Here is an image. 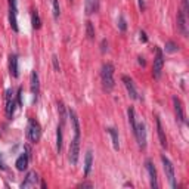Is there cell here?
<instances>
[{
    "mask_svg": "<svg viewBox=\"0 0 189 189\" xmlns=\"http://www.w3.org/2000/svg\"><path fill=\"white\" fill-rule=\"evenodd\" d=\"M173 105H174V114H176V120L180 124H185V109H183V104L177 96H173Z\"/></svg>",
    "mask_w": 189,
    "mask_h": 189,
    "instance_id": "obj_8",
    "label": "cell"
},
{
    "mask_svg": "<svg viewBox=\"0 0 189 189\" xmlns=\"http://www.w3.org/2000/svg\"><path fill=\"white\" fill-rule=\"evenodd\" d=\"M52 64H53L55 71H56V73H59V71H61V66H59V59H58L56 55H53V56H52Z\"/></svg>",
    "mask_w": 189,
    "mask_h": 189,
    "instance_id": "obj_30",
    "label": "cell"
},
{
    "mask_svg": "<svg viewBox=\"0 0 189 189\" xmlns=\"http://www.w3.org/2000/svg\"><path fill=\"white\" fill-rule=\"evenodd\" d=\"M138 62H139V64H140L142 66H145V65H146V61H145V58H142V56L138 58Z\"/></svg>",
    "mask_w": 189,
    "mask_h": 189,
    "instance_id": "obj_35",
    "label": "cell"
},
{
    "mask_svg": "<svg viewBox=\"0 0 189 189\" xmlns=\"http://www.w3.org/2000/svg\"><path fill=\"white\" fill-rule=\"evenodd\" d=\"M157 132H158V138H160V143L163 148L167 149V138H165V133H164V129H163V124H161V120L157 117Z\"/></svg>",
    "mask_w": 189,
    "mask_h": 189,
    "instance_id": "obj_19",
    "label": "cell"
},
{
    "mask_svg": "<svg viewBox=\"0 0 189 189\" xmlns=\"http://www.w3.org/2000/svg\"><path fill=\"white\" fill-rule=\"evenodd\" d=\"M127 115H129V123H130V127H132V132L134 133V130H136V124H138V121H136V115H134V109H133L132 107L127 109Z\"/></svg>",
    "mask_w": 189,
    "mask_h": 189,
    "instance_id": "obj_23",
    "label": "cell"
},
{
    "mask_svg": "<svg viewBox=\"0 0 189 189\" xmlns=\"http://www.w3.org/2000/svg\"><path fill=\"white\" fill-rule=\"evenodd\" d=\"M139 39H140V41H142V43H146V41H148L146 33H145L143 30H140V31H139Z\"/></svg>",
    "mask_w": 189,
    "mask_h": 189,
    "instance_id": "obj_32",
    "label": "cell"
},
{
    "mask_svg": "<svg viewBox=\"0 0 189 189\" xmlns=\"http://www.w3.org/2000/svg\"><path fill=\"white\" fill-rule=\"evenodd\" d=\"M59 114H61V126L64 127V124H65V120H66V112H65V107H64V104L62 102H59Z\"/></svg>",
    "mask_w": 189,
    "mask_h": 189,
    "instance_id": "obj_28",
    "label": "cell"
},
{
    "mask_svg": "<svg viewBox=\"0 0 189 189\" xmlns=\"http://www.w3.org/2000/svg\"><path fill=\"white\" fill-rule=\"evenodd\" d=\"M117 25H118V30L121 31V33H124L126 30H127V22H126V19H124L123 15H120L118 17V21H117Z\"/></svg>",
    "mask_w": 189,
    "mask_h": 189,
    "instance_id": "obj_29",
    "label": "cell"
},
{
    "mask_svg": "<svg viewBox=\"0 0 189 189\" xmlns=\"http://www.w3.org/2000/svg\"><path fill=\"white\" fill-rule=\"evenodd\" d=\"M134 138L138 140V145H139L140 149L146 148V126L143 121H139L136 124V130H134Z\"/></svg>",
    "mask_w": 189,
    "mask_h": 189,
    "instance_id": "obj_6",
    "label": "cell"
},
{
    "mask_svg": "<svg viewBox=\"0 0 189 189\" xmlns=\"http://www.w3.org/2000/svg\"><path fill=\"white\" fill-rule=\"evenodd\" d=\"M108 134L111 136V140H112V146H114L115 151H118L120 149V142H118V132L115 130L114 127H109V129H107Z\"/></svg>",
    "mask_w": 189,
    "mask_h": 189,
    "instance_id": "obj_21",
    "label": "cell"
},
{
    "mask_svg": "<svg viewBox=\"0 0 189 189\" xmlns=\"http://www.w3.org/2000/svg\"><path fill=\"white\" fill-rule=\"evenodd\" d=\"M78 157H80V138L74 136V139L70 143V149H68V160L71 165H75L78 163Z\"/></svg>",
    "mask_w": 189,
    "mask_h": 189,
    "instance_id": "obj_5",
    "label": "cell"
},
{
    "mask_svg": "<svg viewBox=\"0 0 189 189\" xmlns=\"http://www.w3.org/2000/svg\"><path fill=\"white\" fill-rule=\"evenodd\" d=\"M99 9V0H84V10L87 15L96 13Z\"/></svg>",
    "mask_w": 189,
    "mask_h": 189,
    "instance_id": "obj_18",
    "label": "cell"
},
{
    "mask_svg": "<svg viewBox=\"0 0 189 189\" xmlns=\"http://www.w3.org/2000/svg\"><path fill=\"white\" fill-rule=\"evenodd\" d=\"M78 188H93V183H90V182H83V183L78 185Z\"/></svg>",
    "mask_w": 189,
    "mask_h": 189,
    "instance_id": "obj_34",
    "label": "cell"
},
{
    "mask_svg": "<svg viewBox=\"0 0 189 189\" xmlns=\"http://www.w3.org/2000/svg\"><path fill=\"white\" fill-rule=\"evenodd\" d=\"M86 36L89 40H95V25L92 21L86 22Z\"/></svg>",
    "mask_w": 189,
    "mask_h": 189,
    "instance_id": "obj_25",
    "label": "cell"
},
{
    "mask_svg": "<svg viewBox=\"0 0 189 189\" xmlns=\"http://www.w3.org/2000/svg\"><path fill=\"white\" fill-rule=\"evenodd\" d=\"M15 112V100H13V90L8 89L6 90V115H8L9 120H12Z\"/></svg>",
    "mask_w": 189,
    "mask_h": 189,
    "instance_id": "obj_11",
    "label": "cell"
},
{
    "mask_svg": "<svg viewBox=\"0 0 189 189\" xmlns=\"http://www.w3.org/2000/svg\"><path fill=\"white\" fill-rule=\"evenodd\" d=\"M70 2H71V3H73V0H70Z\"/></svg>",
    "mask_w": 189,
    "mask_h": 189,
    "instance_id": "obj_38",
    "label": "cell"
},
{
    "mask_svg": "<svg viewBox=\"0 0 189 189\" xmlns=\"http://www.w3.org/2000/svg\"><path fill=\"white\" fill-rule=\"evenodd\" d=\"M177 30L180 31V34L183 37H188V18H186V13L183 10H179L177 12Z\"/></svg>",
    "mask_w": 189,
    "mask_h": 189,
    "instance_id": "obj_9",
    "label": "cell"
},
{
    "mask_svg": "<svg viewBox=\"0 0 189 189\" xmlns=\"http://www.w3.org/2000/svg\"><path fill=\"white\" fill-rule=\"evenodd\" d=\"M145 167H146L148 174H149V183H151V188L157 189L158 188V177H157V170H155V167H154V164H152V161H151V160H146Z\"/></svg>",
    "mask_w": 189,
    "mask_h": 189,
    "instance_id": "obj_10",
    "label": "cell"
},
{
    "mask_svg": "<svg viewBox=\"0 0 189 189\" xmlns=\"http://www.w3.org/2000/svg\"><path fill=\"white\" fill-rule=\"evenodd\" d=\"M30 84H31V93L34 95V100H37V96H39V93H40V81H39V74H37L36 71L31 73Z\"/></svg>",
    "mask_w": 189,
    "mask_h": 189,
    "instance_id": "obj_16",
    "label": "cell"
},
{
    "mask_svg": "<svg viewBox=\"0 0 189 189\" xmlns=\"http://www.w3.org/2000/svg\"><path fill=\"white\" fill-rule=\"evenodd\" d=\"M164 49H165V52H167V53H174V52H177V50H179V46H177L174 41L170 40V41H167V43H165Z\"/></svg>",
    "mask_w": 189,
    "mask_h": 189,
    "instance_id": "obj_26",
    "label": "cell"
},
{
    "mask_svg": "<svg viewBox=\"0 0 189 189\" xmlns=\"http://www.w3.org/2000/svg\"><path fill=\"white\" fill-rule=\"evenodd\" d=\"M18 105L22 107V87L18 89Z\"/></svg>",
    "mask_w": 189,
    "mask_h": 189,
    "instance_id": "obj_33",
    "label": "cell"
},
{
    "mask_svg": "<svg viewBox=\"0 0 189 189\" xmlns=\"http://www.w3.org/2000/svg\"><path fill=\"white\" fill-rule=\"evenodd\" d=\"M107 50H108V41H107V39H104V40L100 41V52L105 53Z\"/></svg>",
    "mask_w": 189,
    "mask_h": 189,
    "instance_id": "obj_31",
    "label": "cell"
},
{
    "mask_svg": "<svg viewBox=\"0 0 189 189\" xmlns=\"http://www.w3.org/2000/svg\"><path fill=\"white\" fill-rule=\"evenodd\" d=\"M100 80H102V86L107 92H111L114 89L115 83H114V65L112 64H104L102 71H100Z\"/></svg>",
    "mask_w": 189,
    "mask_h": 189,
    "instance_id": "obj_1",
    "label": "cell"
},
{
    "mask_svg": "<svg viewBox=\"0 0 189 189\" xmlns=\"http://www.w3.org/2000/svg\"><path fill=\"white\" fill-rule=\"evenodd\" d=\"M25 151H27V154H22V155L18 157L17 163H15V165H17V168L19 170V172H24V170H27L28 168V163H30V149L25 148Z\"/></svg>",
    "mask_w": 189,
    "mask_h": 189,
    "instance_id": "obj_15",
    "label": "cell"
},
{
    "mask_svg": "<svg viewBox=\"0 0 189 189\" xmlns=\"http://www.w3.org/2000/svg\"><path fill=\"white\" fill-rule=\"evenodd\" d=\"M92 165H93V152L89 149V151L86 152V157H84V176H86V177L90 174Z\"/></svg>",
    "mask_w": 189,
    "mask_h": 189,
    "instance_id": "obj_20",
    "label": "cell"
},
{
    "mask_svg": "<svg viewBox=\"0 0 189 189\" xmlns=\"http://www.w3.org/2000/svg\"><path fill=\"white\" fill-rule=\"evenodd\" d=\"M121 80H123L124 86H126V89H127L129 96H130L132 99H134V100L140 99L139 96H138V90H136V87H134V84H133L132 78H130V77H127V75H123V77H121Z\"/></svg>",
    "mask_w": 189,
    "mask_h": 189,
    "instance_id": "obj_12",
    "label": "cell"
},
{
    "mask_svg": "<svg viewBox=\"0 0 189 189\" xmlns=\"http://www.w3.org/2000/svg\"><path fill=\"white\" fill-rule=\"evenodd\" d=\"M138 2H139V8H140V10L143 12V10H145V2H143V0H138Z\"/></svg>",
    "mask_w": 189,
    "mask_h": 189,
    "instance_id": "obj_36",
    "label": "cell"
},
{
    "mask_svg": "<svg viewBox=\"0 0 189 189\" xmlns=\"http://www.w3.org/2000/svg\"><path fill=\"white\" fill-rule=\"evenodd\" d=\"M41 138V127L37 120L30 118L28 124H27V139L30 140L31 143H37Z\"/></svg>",
    "mask_w": 189,
    "mask_h": 189,
    "instance_id": "obj_2",
    "label": "cell"
},
{
    "mask_svg": "<svg viewBox=\"0 0 189 189\" xmlns=\"http://www.w3.org/2000/svg\"><path fill=\"white\" fill-rule=\"evenodd\" d=\"M37 183H39V174H37L36 172H30L28 174H27L25 180L21 183V188L22 189L34 188V186H37Z\"/></svg>",
    "mask_w": 189,
    "mask_h": 189,
    "instance_id": "obj_14",
    "label": "cell"
},
{
    "mask_svg": "<svg viewBox=\"0 0 189 189\" xmlns=\"http://www.w3.org/2000/svg\"><path fill=\"white\" fill-rule=\"evenodd\" d=\"M31 24H33L34 30H39L41 27V19L39 17V12L37 10H33V13H31Z\"/></svg>",
    "mask_w": 189,
    "mask_h": 189,
    "instance_id": "obj_24",
    "label": "cell"
},
{
    "mask_svg": "<svg viewBox=\"0 0 189 189\" xmlns=\"http://www.w3.org/2000/svg\"><path fill=\"white\" fill-rule=\"evenodd\" d=\"M18 2L17 0H9V22L12 30L18 33L19 28H18Z\"/></svg>",
    "mask_w": 189,
    "mask_h": 189,
    "instance_id": "obj_7",
    "label": "cell"
},
{
    "mask_svg": "<svg viewBox=\"0 0 189 189\" xmlns=\"http://www.w3.org/2000/svg\"><path fill=\"white\" fill-rule=\"evenodd\" d=\"M161 161H163V167H164V173H165V177L170 183V186L173 189L177 188V183H176V173H174V165L173 163L167 158L165 155H161Z\"/></svg>",
    "mask_w": 189,
    "mask_h": 189,
    "instance_id": "obj_3",
    "label": "cell"
},
{
    "mask_svg": "<svg viewBox=\"0 0 189 189\" xmlns=\"http://www.w3.org/2000/svg\"><path fill=\"white\" fill-rule=\"evenodd\" d=\"M0 168H2V170H5V168H6L5 161H3V157H2V155H0Z\"/></svg>",
    "mask_w": 189,
    "mask_h": 189,
    "instance_id": "obj_37",
    "label": "cell"
},
{
    "mask_svg": "<svg viewBox=\"0 0 189 189\" xmlns=\"http://www.w3.org/2000/svg\"><path fill=\"white\" fill-rule=\"evenodd\" d=\"M9 73L13 78H17L19 75V70H18V55L17 53H12L9 56Z\"/></svg>",
    "mask_w": 189,
    "mask_h": 189,
    "instance_id": "obj_17",
    "label": "cell"
},
{
    "mask_svg": "<svg viewBox=\"0 0 189 189\" xmlns=\"http://www.w3.org/2000/svg\"><path fill=\"white\" fill-rule=\"evenodd\" d=\"M68 118L71 121V127H73L74 136L75 138H80V121H78V117H77L74 109H68Z\"/></svg>",
    "mask_w": 189,
    "mask_h": 189,
    "instance_id": "obj_13",
    "label": "cell"
},
{
    "mask_svg": "<svg viewBox=\"0 0 189 189\" xmlns=\"http://www.w3.org/2000/svg\"><path fill=\"white\" fill-rule=\"evenodd\" d=\"M52 10H53V18H55V19H59V15H61L59 0H52Z\"/></svg>",
    "mask_w": 189,
    "mask_h": 189,
    "instance_id": "obj_27",
    "label": "cell"
},
{
    "mask_svg": "<svg viewBox=\"0 0 189 189\" xmlns=\"http://www.w3.org/2000/svg\"><path fill=\"white\" fill-rule=\"evenodd\" d=\"M163 66H164V55H163V50L160 47L155 49V59H154V66H152V75L154 78H160L161 73H163Z\"/></svg>",
    "mask_w": 189,
    "mask_h": 189,
    "instance_id": "obj_4",
    "label": "cell"
},
{
    "mask_svg": "<svg viewBox=\"0 0 189 189\" xmlns=\"http://www.w3.org/2000/svg\"><path fill=\"white\" fill-rule=\"evenodd\" d=\"M62 140H64L62 126H58V129H56V152L58 154H61V151H62Z\"/></svg>",
    "mask_w": 189,
    "mask_h": 189,
    "instance_id": "obj_22",
    "label": "cell"
}]
</instances>
